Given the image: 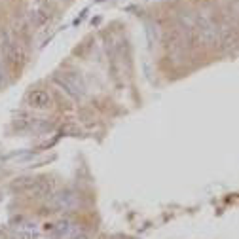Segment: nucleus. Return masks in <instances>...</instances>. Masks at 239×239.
<instances>
[{"label":"nucleus","instance_id":"f257e3e1","mask_svg":"<svg viewBox=\"0 0 239 239\" xmlns=\"http://www.w3.org/2000/svg\"><path fill=\"white\" fill-rule=\"evenodd\" d=\"M31 103L34 104V106H46V104L50 103V97H48L44 91H34V93L31 95Z\"/></svg>","mask_w":239,"mask_h":239}]
</instances>
